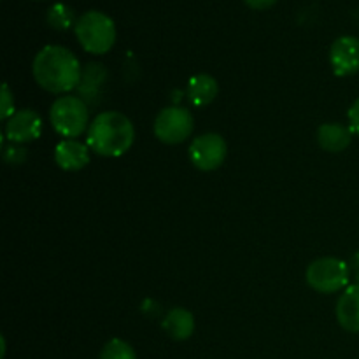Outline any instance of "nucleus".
Here are the masks:
<instances>
[{
	"instance_id": "7",
	"label": "nucleus",
	"mask_w": 359,
	"mask_h": 359,
	"mask_svg": "<svg viewBox=\"0 0 359 359\" xmlns=\"http://www.w3.org/2000/svg\"><path fill=\"white\" fill-rule=\"evenodd\" d=\"M228 146L219 133H203L193 139L189 146V160L198 170H217L226 160Z\"/></svg>"
},
{
	"instance_id": "11",
	"label": "nucleus",
	"mask_w": 359,
	"mask_h": 359,
	"mask_svg": "<svg viewBox=\"0 0 359 359\" xmlns=\"http://www.w3.org/2000/svg\"><path fill=\"white\" fill-rule=\"evenodd\" d=\"M337 321L346 332L359 333V284H351L337 302Z\"/></svg>"
},
{
	"instance_id": "8",
	"label": "nucleus",
	"mask_w": 359,
	"mask_h": 359,
	"mask_svg": "<svg viewBox=\"0 0 359 359\" xmlns=\"http://www.w3.org/2000/svg\"><path fill=\"white\" fill-rule=\"evenodd\" d=\"M330 63L333 74L339 77H349L359 72V39L354 35H342L330 49Z\"/></svg>"
},
{
	"instance_id": "4",
	"label": "nucleus",
	"mask_w": 359,
	"mask_h": 359,
	"mask_svg": "<svg viewBox=\"0 0 359 359\" xmlns=\"http://www.w3.org/2000/svg\"><path fill=\"white\" fill-rule=\"evenodd\" d=\"M49 119L55 132L65 139H77L90 128L88 105L84 104L83 98L74 95H63L56 98L49 109Z\"/></svg>"
},
{
	"instance_id": "16",
	"label": "nucleus",
	"mask_w": 359,
	"mask_h": 359,
	"mask_svg": "<svg viewBox=\"0 0 359 359\" xmlns=\"http://www.w3.org/2000/svg\"><path fill=\"white\" fill-rule=\"evenodd\" d=\"M100 359H137V354L128 342L121 339H112L102 349Z\"/></svg>"
},
{
	"instance_id": "5",
	"label": "nucleus",
	"mask_w": 359,
	"mask_h": 359,
	"mask_svg": "<svg viewBox=\"0 0 359 359\" xmlns=\"http://www.w3.org/2000/svg\"><path fill=\"white\" fill-rule=\"evenodd\" d=\"M349 263L339 258H332V256L312 262L305 272V280L309 286L323 294H332L346 290L349 286Z\"/></svg>"
},
{
	"instance_id": "20",
	"label": "nucleus",
	"mask_w": 359,
	"mask_h": 359,
	"mask_svg": "<svg viewBox=\"0 0 359 359\" xmlns=\"http://www.w3.org/2000/svg\"><path fill=\"white\" fill-rule=\"evenodd\" d=\"M245 6L251 7V9H256V11H265V9H270L272 6H276L277 0H244Z\"/></svg>"
},
{
	"instance_id": "15",
	"label": "nucleus",
	"mask_w": 359,
	"mask_h": 359,
	"mask_svg": "<svg viewBox=\"0 0 359 359\" xmlns=\"http://www.w3.org/2000/svg\"><path fill=\"white\" fill-rule=\"evenodd\" d=\"M46 20H48V25L55 30H69L70 27H76V16H74V11L70 9L67 4L56 2L53 4L48 9V14H46Z\"/></svg>"
},
{
	"instance_id": "1",
	"label": "nucleus",
	"mask_w": 359,
	"mask_h": 359,
	"mask_svg": "<svg viewBox=\"0 0 359 359\" xmlns=\"http://www.w3.org/2000/svg\"><path fill=\"white\" fill-rule=\"evenodd\" d=\"M34 79L49 93H69L81 83V63L70 49L49 44L35 55L32 63Z\"/></svg>"
},
{
	"instance_id": "2",
	"label": "nucleus",
	"mask_w": 359,
	"mask_h": 359,
	"mask_svg": "<svg viewBox=\"0 0 359 359\" xmlns=\"http://www.w3.org/2000/svg\"><path fill=\"white\" fill-rule=\"evenodd\" d=\"M133 139V123L126 118V114L118 111L100 112L86 133L88 147L105 158L123 156L132 147Z\"/></svg>"
},
{
	"instance_id": "19",
	"label": "nucleus",
	"mask_w": 359,
	"mask_h": 359,
	"mask_svg": "<svg viewBox=\"0 0 359 359\" xmlns=\"http://www.w3.org/2000/svg\"><path fill=\"white\" fill-rule=\"evenodd\" d=\"M347 118H349V128L353 130V133L359 135V97L351 105L349 112H347Z\"/></svg>"
},
{
	"instance_id": "18",
	"label": "nucleus",
	"mask_w": 359,
	"mask_h": 359,
	"mask_svg": "<svg viewBox=\"0 0 359 359\" xmlns=\"http://www.w3.org/2000/svg\"><path fill=\"white\" fill-rule=\"evenodd\" d=\"M4 158H6V161H9V163H21V161H25V158H27V151L23 149V147H7L6 151H4Z\"/></svg>"
},
{
	"instance_id": "9",
	"label": "nucleus",
	"mask_w": 359,
	"mask_h": 359,
	"mask_svg": "<svg viewBox=\"0 0 359 359\" xmlns=\"http://www.w3.org/2000/svg\"><path fill=\"white\" fill-rule=\"evenodd\" d=\"M42 133V119L32 109H21L14 112L6 123V137L13 144L34 142Z\"/></svg>"
},
{
	"instance_id": "13",
	"label": "nucleus",
	"mask_w": 359,
	"mask_h": 359,
	"mask_svg": "<svg viewBox=\"0 0 359 359\" xmlns=\"http://www.w3.org/2000/svg\"><path fill=\"white\" fill-rule=\"evenodd\" d=\"M217 81L209 74H196L188 83V98L195 107H205L217 97Z\"/></svg>"
},
{
	"instance_id": "3",
	"label": "nucleus",
	"mask_w": 359,
	"mask_h": 359,
	"mask_svg": "<svg viewBox=\"0 0 359 359\" xmlns=\"http://www.w3.org/2000/svg\"><path fill=\"white\" fill-rule=\"evenodd\" d=\"M74 32L81 48L90 55H105L116 44L114 21L100 11H88L77 18Z\"/></svg>"
},
{
	"instance_id": "21",
	"label": "nucleus",
	"mask_w": 359,
	"mask_h": 359,
	"mask_svg": "<svg viewBox=\"0 0 359 359\" xmlns=\"http://www.w3.org/2000/svg\"><path fill=\"white\" fill-rule=\"evenodd\" d=\"M349 269L351 272L354 273V277H356V284H359V251L353 256V258H351Z\"/></svg>"
},
{
	"instance_id": "12",
	"label": "nucleus",
	"mask_w": 359,
	"mask_h": 359,
	"mask_svg": "<svg viewBox=\"0 0 359 359\" xmlns=\"http://www.w3.org/2000/svg\"><path fill=\"white\" fill-rule=\"evenodd\" d=\"M353 142V130L340 123H325L318 128V144L328 153H342Z\"/></svg>"
},
{
	"instance_id": "6",
	"label": "nucleus",
	"mask_w": 359,
	"mask_h": 359,
	"mask_svg": "<svg viewBox=\"0 0 359 359\" xmlns=\"http://www.w3.org/2000/svg\"><path fill=\"white\" fill-rule=\"evenodd\" d=\"M195 128L193 114L182 107H165L154 119V135L160 142L175 146L189 139Z\"/></svg>"
},
{
	"instance_id": "10",
	"label": "nucleus",
	"mask_w": 359,
	"mask_h": 359,
	"mask_svg": "<svg viewBox=\"0 0 359 359\" xmlns=\"http://www.w3.org/2000/svg\"><path fill=\"white\" fill-rule=\"evenodd\" d=\"M55 161L62 170H83L90 163V147L76 139H63L55 147Z\"/></svg>"
},
{
	"instance_id": "17",
	"label": "nucleus",
	"mask_w": 359,
	"mask_h": 359,
	"mask_svg": "<svg viewBox=\"0 0 359 359\" xmlns=\"http://www.w3.org/2000/svg\"><path fill=\"white\" fill-rule=\"evenodd\" d=\"M14 116V98L13 93H11L9 86L4 84L2 86V107H0V119L2 121H9Z\"/></svg>"
},
{
	"instance_id": "14",
	"label": "nucleus",
	"mask_w": 359,
	"mask_h": 359,
	"mask_svg": "<svg viewBox=\"0 0 359 359\" xmlns=\"http://www.w3.org/2000/svg\"><path fill=\"white\" fill-rule=\"evenodd\" d=\"M163 330L174 340H188L195 332V318L189 311L182 307H174L168 311L163 321Z\"/></svg>"
}]
</instances>
